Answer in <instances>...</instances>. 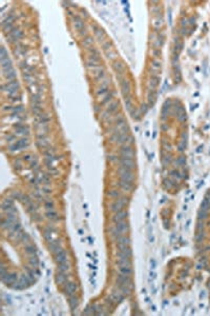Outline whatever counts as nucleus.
Listing matches in <instances>:
<instances>
[{
  "mask_svg": "<svg viewBox=\"0 0 210 316\" xmlns=\"http://www.w3.org/2000/svg\"><path fill=\"white\" fill-rule=\"evenodd\" d=\"M129 230V226L126 221H121V223H116L114 226V228L112 229V235L116 240L118 238L124 236L126 234V232Z\"/></svg>",
  "mask_w": 210,
  "mask_h": 316,
  "instance_id": "f257e3e1",
  "label": "nucleus"
},
{
  "mask_svg": "<svg viewBox=\"0 0 210 316\" xmlns=\"http://www.w3.org/2000/svg\"><path fill=\"white\" fill-rule=\"evenodd\" d=\"M129 198L127 197H119L116 200L112 202V206H110V209L114 213H118L121 212V211H124V208L127 203H128Z\"/></svg>",
  "mask_w": 210,
  "mask_h": 316,
  "instance_id": "f03ea898",
  "label": "nucleus"
},
{
  "mask_svg": "<svg viewBox=\"0 0 210 316\" xmlns=\"http://www.w3.org/2000/svg\"><path fill=\"white\" fill-rule=\"evenodd\" d=\"M118 173L120 176L121 180H125V181H135V175L132 173V170L126 169L124 167H119L118 168Z\"/></svg>",
  "mask_w": 210,
  "mask_h": 316,
  "instance_id": "7ed1b4c3",
  "label": "nucleus"
},
{
  "mask_svg": "<svg viewBox=\"0 0 210 316\" xmlns=\"http://www.w3.org/2000/svg\"><path fill=\"white\" fill-rule=\"evenodd\" d=\"M18 88H19V84H18L17 80L7 81V82H5V84H3L1 85V90L3 91V92L7 93V95L11 93H13V92H17Z\"/></svg>",
  "mask_w": 210,
  "mask_h": 316,
  "instance_id": "20e7f679",
  "label": "nucleus"
},
{
  "mask_svg": "<svg viewBox=\"0 0 210 316\" xmlns=\"http://www.w3.org/2000/svg\"><path fill=\"white\" fill-rule=\"evenodd\" d=\"M18 275H17V273H15V272H7L5 275L3 276H1V280L2 282H3L4 285H7V287H12V285L15 284L16 281L18 280Z\"/></svg>",
  "mask_w": 210,
  "mask_h": 316,
  "instance_id": "39448f33",
  "label": "nucleus"
},
{
  "mask_svg": "<svg viewBox=\"0 0 210 316\" xmlns=\"http://www.w3.org/2000/svg\"><path fill=\"white\" fill-rule=\"evenodd\" d=\"M120 157L125 158V159H134L135 151H134V149L131 148V146H121Z\"/></svg>",
  "mask_w": 210,
  "mask_h": 316,
  "instance_id": "423d86ee",
  "label": "nucleus"
},
{
  "mask_svg": "<svg viewBox=\"0 0 210 316\" xmlns=\"http://www.w3.org/2000/svg\"><path fill=\"white\" fill-rule=\"evenodd\" d=\"M117 284L118 285H124V287H128L132 289L134 288V284L131 281V277L130 276H126L123 274H120L117 276Z\"/></svg>",
  "mask_w": 210,
  "mask_h": 316,
  "instance_id": "0eeeda50",
  "label": "nucleus"
},
{
  "mask_svg": "<svg viewBox=\"0 0 210 316\" xmlns=\"http://www.w3.org/2000/svg\"><path fill=\"white\" fill-rule=\"evenodd\" d=\"M77 289H78V288H77V285L75 284V282H73V281L67 280L64 285H63V290H64L65 294L67 295V296L75 295V293H76Z\"/></svg>",
  "mask_w": 210,
  "mask_h": 316,
  "instance_id": "6e6552de",
  "label": "nucleus"
},
{
  "mask_svg": "<svg viewBox=\"0 0 210 316\" xmlns=\"http://www.w3.org/2000/svg\"><path fill=\"white\" fill-rule=\"evenodd\" d=\"M119 165H120L121 167L129 169V170H135V169H136L135 159H125V158L120 157L119 158Z\"/></svg>",
  "mask_w": 210,
  "mask_h": 316,
  "instance_id": "1a4fd4ad",
  "label": "nucleus"
},
{
  "mask_svg": "<svg viewBox=\"0 0 210 316\" xmlns=\"http://www.w3.org/2000/svg\"><path fill=\"white\" fill-rule=\"evenodd\" d=\"M43 236H44V239H45L48 243L52 242H54V240H57V238H56V230H55L54 228L45 229V231H44V233H43Z\"/></svg>",
  "mask_w": 210,
  "mask_h": 316,
  "instance_id": "9d476101",
  "label": "nucleus"
},
{
  "mask_svg": "<svg viewBox=\"0 0 210 316\" xmlns=\"http://www.w3.org/2000/svg\"><path fill=\"white\" fill-rule=\"evenodd\" d=\"M22 37H23V33L20 30L16 29V27L7 34V39H10V41H12V42L13 41H19Z\"/></svg>",
  "mask_w": 210,
  "mask_h": 316,
  "instance_id": "9b49d317",
  "label": "nucleus"
},
{
  "mask_svg": "<svg viewBox=\"0 0 210 316\" xmlns=\"http://www.w3.org/2000/svg\"><path fill=\"white\" fill-rule=\"evenodd\" d=\"M2 73H3V76L5 77V79H7V81H13V80H16V77H17V74H16V71L14 70V68L7 69V70H2Z\"/></svg>",
  "mask_w": 210,
  "mask_h": 316,
  "instance_id": "f8f14e48",
  "label": "nucleus"
},
{
  "mask_svg": "<svg viewBox=\"0 0 210 316\" xmlns=\"http://www.w3.org/2000/svg\"><path fill=\"white\" fill-rule=\"evenodd\" d=\"M48 249H49V250H51L55 255L58 254V253H60V252H61V251H63V248H62L61 243L58 242V240H54V242H49Z\"/></svg>",
  "mask_w": 210,
  "mask_h": 316,
  "instance_id": "ddd939ff",
  "label": "nucleus"
},
{
  "mask_svg": "<svg viewBox=\"0 0 210 316\" xmlns=\"http://www.w3.org/2000/svg\"><path fill=\"white\" fill-rule=\"evenodd\" d=\"M119 187H120L123 191H125V192H131L135 188V184H134V181H125V180H121V181L119 182Z\"/></svg>",
  "mask_w": 210,
  "mask_h": 316,
  "instance_id": "4468645a",
  "label": "nucleus"
},
{
  "mask_svg": "<svg viewBox=\"0 0 210 316\" xmlns=\"http://www.w3.org/2000/svg\"><path fill=\"white\" fill-rule=\"evenodd\" d=\"M127 216H128V213L124 210V211H121V212L115 213L114 217H112V220H114L115 223H121V221H125Z\"/></svg>",
  "mask_w": 210,
  "mask_h": 316,
  "instance_id": "2eb2a0df",
  "label": "nucleus"
},
{
  "mask_svg": "<svg viewBox=\"0 0 210 316\" xmlns=\"http://www.w3.org/2000/svg\"><path fill=\"white\" fill-rule=\"evenodd\" d=\"M124 297H125V296L121 293V291L119 289L118 291H112V293L110 294V299H112V301H115V303H120V301L123 300Z\"/></svg>",
  "mask_w": 210,
  "mask_h": 316,
  "instance_id": "dca6fc26",
  "label": "nucleus"
},
{
  "mask_svg": "<svg viewBox=\"0 0 210 316\" xmlns=\"http://www.w3.org/2000/svg\"><path fill=\"white\" fill-rule=\"evenodd\" d=\"M55 280H56V282L58 285H64L66 281L68 280V276L66 275V273L64 272H59L58 271V273H57V275H56V278H55Z\"/></svg>",
  "mask_w": 210,
  "mask_h": 316,
  "instance_id": "f3484780",
  "label": "nucleus"
},
{
  "mask_svg": "<svg viewBox=\"0 0 210 316\" xmlns=\"http://www.w3.org/2000/svg\"><path fill=\"white\" fill-rule=\"evenodd\" d=\"M118 108H119V101L117 100V99H114V100L107 105V108L105 111H107V112L110 113L112 115H114L115 113L118 111Z\"/></svg>",
  "mask_w": 210,
  "mask_h": 316,
  "instance_id": "a211bd4d",
  "label": "nucleus"
},
{
  "mask_svg": "<svg viewBox=\"0 0 210 316\" xmlns=\"http://www.w3.org/2000/svg\"><path fill=\"white\" fill-rule=\"evenodd\" d=\"M55 258H56V262L58 263V265H59V263H63V262L68 261L67 255H66V252L64 250L55 255Z\"/></svg>",
  "mask_w": 210,
  "mask_h": 316,
  "instance_id": "6ab92c4d",
  "label": "nucleus"
},
{
  "mask_svg": "<svg viewBox=\"0 0 210 316\" xmlns=\"http://www.w3.org/2000/svg\"><path fill=\"white\" fill-rule=\"evenodd\" d=\"M117 248H118V250L120 251V252H122V253L128 255V256L131 257L132 252H131L130 246H125V245H121V243H117Z\"/></svg>",
  "mask_w": 210,
  "mask_h": 316,
  "instance_id": "aec40b11",
  "label": "nucleus"
},
{
  "mask_svg": "<svg viewBox=\"0 0 210 316\" xmlns=\"http://www.w3.org/2000/svg\"><path fill=\"white\" fill-rule=\"evenodd\" d=\"M114 97H115V92H114V91H112V92H109L106 96H104L103 98L101 99V105L109 104L110 102H112L115 99Z\"/></svg>",
  "mask_w": 210,
  "mask_h": 316,
  "instance_id": "412c9836",
  "label": "nucleus"
},
{
  "mask_svg": "<svg viewBox=\"0 0 210 316\" xmlns=\"http://www.w3.org/2000/svg\"><path fill=\"white\" fill-rule=\"evenodd\" d=\"M74 26H75V29L77 30V31H79V32H82L84 30V23H83V21H82V19L81 18H79V17H76L74 19Z\"/></svg>",
  "mask_w": 210,
  "mask_h": 316,
  "instance_id": "4be33fe9",
  "label": "nucleus"
},
{
  "mask_svg": "<svg viewBox=\"0 0 210 316\" xmlns=\"http://www.w3.org/2000/svg\"><path fill=\"white\" fill-rule=\"evenodd\" d=\"M68 304H70V307H71V309L73 310H76L77 308H78L79 306V300H78V298L76 297L75 295L73 296H68Z\"/></svg>",
  "mask_w": 210,
  "mask_h": 316,
  "instance_id": "5701e85b",
  "label": "nucleus"
},
{
  "mask_svg": "<svg viewBox=\"0 0 210 316\" xmlns=\"http://www.w3.org/2000/svg\"><path fill=\"white\" fill-rule=\"evenodd\" d=\"M37 145L39 148L45 149L49 146V142L48 141V136L46 137H37Z\"/></svg>",
  "mask_w": 210,
  "mask_h": 316,
  "instance_id": "b1692460",
  "label": "nucleus"
},
{
  "mask_svg": "<svg viewBox=\"0 0 210 316\" xmlns=\"http://www.w3.org/2000/svg\"><path fill=\"white\" fill-rule=\"evenodd\" d=\"M117 265L119 267H131L130 258H119L117 260Z\"/></svg>",
  "mask_w": 210,
  "mask_h": 316,
  "instance_id": "393cba45",
  "label": "nucleus"
},
{
  "mask_svg": "<svg viewBox=\"0 0 210 316\" xmlns=\"http://www.w3.org/2000/svg\"><path fill=\"white\" fill-rule=\"evenodd\" d=\"M70 270H71V265L68 263V261L63 262V263H59V265H58V271H59V272L67 273Z\"/></svg>",
  "mask_w": 210,
  "mask_h": 316,
  "instance_id": "a878e982",
  "label": "nucleus"
},
{
  "mask_svg": "<svg viewBox=\"0 0 210 316\" xmlns=\"http://www.w3.org/2000/svg\"><path fill=\"white\" fill-rule=\"evenodd\" d=\"M119 273L126 276H131L132 269L131 267H119Z\"/></svg>",
  "mask_w": 210,
  "mask_h": 316,
  "instance_id": "bb28decb",
  "label": "nucleus"
},
{
  "mask_svg": "<svg viewBox=\"0 0 210 316\" xmlns=\"http://www.w3.org/2000/svg\"><path fill=\"white\" fill-rule=\"evenodd\" d=\"M46 216H48V217L51 220H54V221H56V220L59 219L57 212L55 210H46Z\"/></svg>",
  "mask_w": 210,
  "mask_h": 316,
  "instance_id": "cd10ccee",
  "label": "nucleus"
},
{
  "mask_svg": "<svg viewBox=\"0 0 210 316\" xmlns=\"http://www.w3.org/2000/svg\"><path fill=\"white\" fill-rule=\"evenodd\" d=\"M17 142H18V145L20 146V148L22 150V149H25V148H27V146H29L30 139L27 137H22L21 139L17 140Z\"/></svg>",
  "mask_w": 210,
  "mask_h": 316,
  "instance_id": "c85d7f7f",
  "label": "nucleus"
},
{
  "mask_svg": "<svg viewBox=\"0 0 210 316\" xmlns=\"http://www.w3.org/2000/svg\"><path fill=\"white\" fill-rule=\"evenodd\" d=\"M117 242H118V243H121V245H125V246H130V243H131L130 238H128V237L126 236V235H124V236L118 238Z\"/></svg>",
  "mask_w": 210,
  "mask_h": 316,
  "instance_id": "c756f323",
  "label": "nucleus"
},
{
  "mask_svg": "<svg viewBox=\"0 0 210 316\" xmlns=\"http://www.w3.org/2000/svg\"><path fill=\"white\" fill-rule=\"evenodd\" d=\"M104 53H105V55H106V57L109 58V59H116V58L118 57L117 52H116L112 48L109 49V50H107V51H105Z\"/></svg>",
  "mask_w": 210,
  "mask_h": 316,
  "instance_id": "7c9ffc66",
  "label": "nucleus"
},
{
  "mask_svg": "<svg viewBox=\"0 0 210 316\" xmlns=\"http://www.w3.org/2000/svg\"><path fill=\"white\" fill-rule=\"evenodd\" d=\"M114 70L117 72L118 74H121L122 72H124V70H125V66L123 65V63L122 62H115L114 63Z\"/></svg>",
  "mask_w": 210,
  "mask_h": 316,
  "instance_id": "2f4dec72",
  "label": "nucleus"
},
{
  "mask_svg": "<svg viewBox=\"0 0 210 316\" xmlns=\"http://www.w3.org/2000/svg\"><path fill=\"white\" fill-rule=\"evenodd\" d=\"M24 111V108H23V105H15V107H12V109H11V113L12 114H15V115H19L20 113H22Z\"/></svg>",
  "mask_w": 210,
  "mask_h": 316,
  "instance_id": "473e14b6",
  "label": "nucleus"
},
{
  "mask_svg": "<svg viewBox=\"0 0 210 316\" xmlns=\"http://www.w3.org/2000/svg\"><path fill=\"white\" fill-rule=\"evenodd\" d=\"M159 82H160V77H158V76H151V78H150V84H149V85H150V88L151 89H156L158 85H159Z\"/></svg>",
  "mask_w": 210,
  "mask_h": 316,
  "instance_id": "72a5a7b5",
  "label": "nucleus"
},
{
  "mask_svg": "<svg viewBox=\"0 0 210 316\" xmlns=\"http://www.w3.org/2000/svg\"><path fill=\"white\" fill-rule=\"evenodd\" d=\"M20 150H21V148H20V146L18 145L17 141H16V142L11 143L10 146H9V151L12 152V153H16V152L20 151Z\"/></svg>",
  "mask_w": 210,
  "mask_h": 316,
  "instance_id": "f704fd0d",
  "label": "nucleus"
},
{
  "mask_svg": "<svg viewBox=\"0 0 210 316\" xmlns=\"http://www.w3.org/2000/svg\"><path fill=\"white\" fill-rule=\"evenodd\" d=\"M25 252H26L27 255H30V256H34V255H36V249L33 245L25 246Z\"/></svg>",
  "mask_w": 210,
  "mask_h": 316,
  "instance_id": "c9c22d12",
  "label": "nucleus"
},
{
  "mask_svg": "<svg viewBox=\"0 0 210 316\" xmlns=\"http://www.w3.org/2000/svg\"><path fill=\"white\" fill-rule=\"evenodd\" d=\"M107 196L110 198H114V199H117L119 197H121V194L118 192V191H116V190H110L108 191V193H107Z\"/></svg>",
  "mask_w": 210,
  "mask_h": 316,
  "instance_id": "e433bc0d",
  "label": "nucleus"
},
{
  "mask_svg": "<svg viewBox=\"0 0 210 316\" xmlns=\"http://www.w3.org/2000/svg\"><path fill=\"white\" fill-rule=\"evenodd\" d=\"M160 69H161V62H160V60H153V62H151V70L153 71H160Z\"/></svg>",
  "mask_w": 210,
  "mask_h": 316,
  "instance_id": "4c0bfd02",
  "label": "nucleus"
},
{
  "mask_svg": "<svg viewBox=\"0 0 210 316\" xmlns=\"http://www.w3.org/2000/svg\"><path fill=\"white\" fill-rule=\"evenodd\" d=\"M7 58H9V53L7 52V50L4 48H1V50H0V60L7 59Z\"/></svg>",
  "mask_w": 210,
  "mask_h": 316,
  "instance_id": "58836bf2",
  "label": "nucleus"
},
{
  "mask_svg": "<svg viewBox=\"0 0 210 316\" xmlns=\"http://www.w3.org/2000/svg\"><path fill=\"white\" fill-rule=\"evenodd\" d=\"M30 263L33 266V268H37L38 267V258H37V256L36 255H34V256H31V259H30Z\"/></svg>",
  "mask_w": 210,
  "mask_h": 316,
  "instance_id": "ea45409f",
  "label": "nucleus"
},
{
  "mask_svg": "<svg viewBox=\"0 0 210 316\" xmlns=\"http://www.w3.org/2000/svg\"><path fill=\"white\" fill-rule=\"evenodd\" d=\"M94 42V39H93V37H90V36H87V37H85L84 38V40H83V43L85 44V45H92Z\"/></svg>",
  "mask_w": 210,
  "mask_h": 316,
  "instance_id": "a19ab883",
  "label": "nucleus"
},
{
  "mask_svg": "<svg viewBox=\"0 0 210 316\" xmlns=\"http://www.w3.org/2000/svg\"><path fill=\"white\" fill-rule=\"evenodd\" d=\"M45 209L46 210H54V203L52 200H46L45 201Z\"/></svg>",
  "mask_w": 210,
  "mask_h": 316,
  "instance_id": "79ce46f5",
  "label": "nucleus"
},
{
  "mask_svg": "<svg viewBox=\"0 0 210 316\" xmlns=\"http://www.w3.org/2000/svg\"><path fill=\"white\" fill-rule=\"evenodd\" d=\"M107 159L112 162H119V158L116 156V155H112V154L108 155V156H107Z\"/></svg>",
  "mask_w": 210,
  "mask_h": 316,
  "instance_id": "37998d69",
  "label": "nucleus"
},
{
  "mask_svg": "<svg viewBox=\"0 0 210 316\" xmlns=\"http://www.w3.org/2000/svg\"><path fill=\"white\" fill-rule=\"evenodd\" d=\"M33 159H34V157H33L31 154H25V155H24V156H23V160H24V161H27L29 163L31 162Z\"/></svg>",
  "mask_w": 210,
  "mask_h": 316,
  "instance_id": "c03bdc74",
  "label": "nucleus"
}]
</instances>
